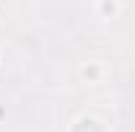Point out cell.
<instances>
[{
	"label": "cell",
	"mask_w": 135,
	"mask_h": 132,
	"mask_svg": "<svg viewBox=\"0 0 135 132\" xmlns=\"http://www.w3.org/2000/svg\"><path fill=\"white\" fill-rule=\"evenodd\" d=\"M114 11H117L114 3H104V5H101V13H114Z\"/></svg>",
	"instance_id": "3957f363"
},
{
	"label": "cell",
	"mask_w": 135,
	"mask_h": 132,
	"mask_svg": "<svg viewBox=\"0 0 135 132\" xmlns=\"http://www.w3.org/2000/svg\"><path fill=\"white\" fill-rule=\"evenodd\" d=\"M83 78H88V80H96V78H99V67H96V65L83 67Z\"/></svg>",
	"instance_id": "7a4b0ae2"
},
{
	"label": "cell",
	"mask_w": 135,
	"mask_h": 132,
	"mask_svg": "<svg viewBox=\"0 0 135 132\" xmlns=\"http://www.w3.org/2000/svg\"><path fill=\"white\" fill-rule=\"evenodd\" d=\"M73 132H104V127H101L96 119H91V116H83L75 127H73Z\"/></svg>",
	"instance_id": "6da1fadb"
}]
</instances>
